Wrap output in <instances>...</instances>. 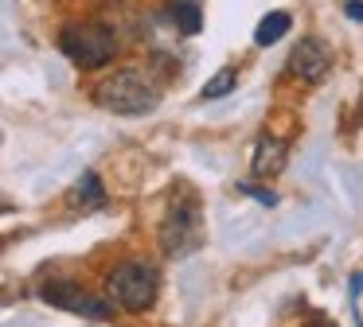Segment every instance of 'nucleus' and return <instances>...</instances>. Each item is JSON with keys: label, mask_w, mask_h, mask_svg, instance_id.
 I'll use <instances>...</instances> for the list:
<instances>
[{"label": "nucleus", "mask_w": 363, "mask_h": 327, "mask_svg": "<svg viewBox=\"0 0 363 327\" xmlns=\"http://www.w3.org/2000/svg\"><path fill=\"white\" fill-rule=\"evenodd\" d=\"M203 246V207H199V195L188 183L172 187V202H168V214L160 222V249L164 257H191Z\"/></svg>", "instance_id": "nucleus-1"}, {"label": "nucleus", "mask_w": 363, "mask_h": 327, "mask_svg": "<svg viewBox=\"0 0 363 327\" xmlns=\"http://www.w3.org/2000/svg\"><path fill=\"white\" fill-rule=\"evenodd\" d=\"M94 98L102 109L118 117H141V113H152L160 105V90L141 67H121L113 74H106L102 82L94 86Z\"/></svg>", "instance_id": "nucleus-2"}, {"label": "nucleus", "mask_w": 363, "mask_h": 327, "mask_svg": "<svg viewBox=\"0 0 363 327\" xmlns=\"http://www.w3.org/2000/svg\"><path fill=\"white\" fill-rule=\"evenodd\" d=\"M59 51H63L74 67L98 70V67H106V62H113V54H118V35H113V28L94 23V20L67 23V28L59 31Z\"/></svg>", "instance_id": "nucleus-3"}, {"label": "nucleus", "mask_w": 363, "mask_h": 327, "mask_svg": "<svg viewBox=\"0 0 363 327\" xmlns=\"http://www.w3.org/2000/svg\"><path fill=\"white\" fill-rule=\"evenodd\" d=\"M106 296L125 311H149L160 296V272L149 261H125L106 277Z\"/></svg>", "instance_id": "nucleus-4"}, {"label": "nucleus", "mask_w": 363, "mask_h": 327, "mask_svg": "<svg viewBox=\"0 0 363 327\" xmlns=\"http://www.w3.org/2000/svg\"><path fill=\"white\" fill-rule=\"evenodd\" d=\"M40 300L51 304V308H63V311H74V316H90V319H110L113 300H98L90 296L79 280H43L40 285Z\"/></svg>", "instance_id": "nucleus-5"}, {"label": "nucleus", "mask_w": 363, "mask_h": 327, "mask_svg": "<svg viewBox=\"0 0 363 327\" xmlns=\"http://www.w3.org/2000/svg\"><path fill=\"white\" fill-rule=\"evenodd\" d=\"M332 70V51L320 35H305L297 47L289 51V74L301 78L305 86H320Z\"/></svg>", "instance_id": "nucleus-6"}, {"label": "nucleus", "mask_w": 363, "mask_h": 327, "mask_svg": "<svg viewBox=\"0 0 363 327\" xmlns=\"http://www.w3.org/2000/svg\"><path fill=\"white\" fill-rule=\"evenodd\" d=\"M285 160H289V144L277 137H262L258 148H254V164H250L254 179H274L285 168Z\"/></svg>", "instance_id": "nucleus-7"}, {"label": "nucleus", "mask_w": 363, "mask_h": 327, "mask_svg": "<svg viewBox=\"0 0 363 327\" xmlns=\"http://www.w3.org/2000/svg\"><path fill=\"white\" fill-rule=\"evenodd\" d=\"M168 20H172L176 35H199V28H203V8H199V0H172L168 4Z\"/></svg>", "instance_id": "nucleus-8"}, {"label": "nucleus", "mask_w": 363, "mask_h": 327, "mask_svg": "<svg viewBox=\"0 0 363 327\" xmlns=\"http://www.w3.org/2000/svg\"><path fill=\"white\" fill-rule=\"evenodd\" d=\"M71 207H79V210L106 207V187H102V179H98L94 171H82V179L74 183V191H71Z\"/></svg>", "instance_id": "nucleus-9"}, {"label": "nucleus", "mask_w": 363, "mask_h": 327, "mask_svg": "<svg viewBox=\"0 0 363 327\" xmlns=\"http://www.w3.org/2000/svg\"><path fill=\"white\" fill-rule=\"evenodd\" d=\"M289 28H293V16L289 12H269V16H262V23L254 28V43L269 47V43H277L281 35H289Z\"/></svg>", "instance_id": "nucleus-10"}, {"label": "nucleus", "mask_w": 363, "mask_h": 327, "mask_svg": "<svg viewBox=\"0 0 363 327\" xmlns=\"http://www.w3.org/2000/svg\"><path fill=\"white\" fill-rule=\"evenodd\" d=\"M235 86H238V70H235V67H223L219 74H215L211 82H207L203 90H199V98H203V101H215V98H227V93L235 90Z\"/></svg>", "instance_id": "nucleus-11"}, {"label": "nucleus", "mask_w": 363, "mask_h": 327, "mask_svg": "<svg viewBox=\"0 0 363 327\" xmlns=\"http://www.w3.org/2000/svg\"><path fill=\"white\" fill-rule=\"evenodd\" d=\"M238 191L250 195V199H258V202H266V207H274V202H277L274 191H266V187H254V183H238Z\"/></svg>", "instance_id": "nucleus-12"}, {"label": "nucleus", "mask_w": 363, "mask_h": 327, "mask_svg": "<svg viewBox=\"0 0 363 327\" xmlns=\"http://www.w3.org/2000/svg\"><path fill=\"white\" fill-rule=\"evenodd\" d=\"M347 20H363V0H347Z\"/></svg>", "instance_id": "nucleus-13"}, {"label": "nucleus", "mask_w": 363, "mask_h": 327, "mask_svg": "<svg viewBox=\"0 0 363 327\" xmlns=\"http://www.w3.org/2000/svg\"><path fill=\"white\" fill-rule=\"evenodd\" d=\"M313 327H336V323H328V319H313Z\"/></svg>", "instance_id": "nucleus-14"}]
</instances>
